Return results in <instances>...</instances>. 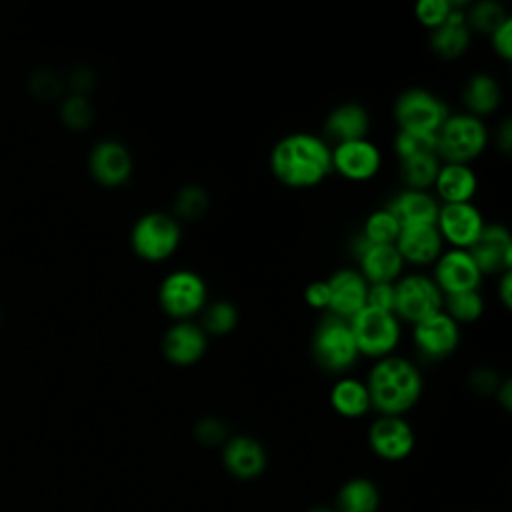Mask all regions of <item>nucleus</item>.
<instances>
[{
	"mask_svg": "<svg viewBox=\"0 0 512 512\" xmlns=\"http://www.w3.org/2000/svg\"><path fill=\"white\" fill-rule=\"evenodd\" d=\"M496 144H498V148H500L504 154L510 152V144H512V122H510V118H506V120L500 124L498 134H496Z\"/></svg>",
	"mask_w": 512,
	"mask_h": 512,
	"instance_id": "44",
	"label": "nucleus"
},
{
	"mask_svg": "<svg viewBox=\"0 0 512 512\" xmlns=\"http://www.w3.org/2000/svg\"><path fill=\"white\" fill-rule=\"evenodd\" d=\"M326 282L330 290L326 314L338 316L342 320H350L366 306L368 282L358 272V268H352V266L338 268L326 278Z\"/></svg>",
	"mask_w": 512,
	"mask_h": 512,
	"instance_id": "18",
	"label": "nucleus"
},
{
	"mask_svg": "<svg viewBox=\"0 0 512 512\" xmlns=\"http://www.w3.org/2000/svg\"><path fill=\"white\" fill-rule=\"evenodd\" d=\"M310 512H336V510H330V508H314Z\"/></svg>",
	"mask_w": 512,
	"mask_h": 512,
	"instance_id": "47",
	"label": "nucleus"
},
{
	"mask_svg": "<svg viewBox=\"0 0 512 512\" xmlns=\"http://www.w3.org/2000/svg\"><path fill=\"white\" fill-rule=\"evenodd\" d=\"M440 158L436 154H426V156H416L408 160H400L398 174L400 180L404 182L406 188L412 190H430L434 186L438 168H440Z\"/></svg>",
	"mask_w": 512,
	"mask_h": 512,
	"instance_id": "29",
	"label": "nucleus"
},
{
	"mask_svg": "<svg viewBox=\"0 0 512 512\" xmlns=\"http://www.w3.org/2000/svg\"><path fill=\"white\" fill-rule=\"evenodd\" d=\"M490 44L492 50L502 58V60H510L512 58V18L508 16L502 24H498L490 34Z\"/></svg>",
	"mask_w": 512,
	"mask_h": 512,
	"instance_id": "39",
	"label": "nucleus"
},
{
	"mask_svg": "<svg viewBox=\"0 0 512 512\" xmlns=\"http://www.w3.org/2000/svg\"><path fill=\"white\" fill-rule=\"evenodd\" d=\"M444 294L424 272L402 274L394 282V314L398 320L416 324L442 310Z\"/></svg>",
	"mask_w": 512,
	"mask_h": 512,
	"instance_id": "8",
	"label": "nucleus"
},
{
	"mask_svg": "<svg viewBox=\"0 0 512 512\" xmlns=\"http://www.w3.org/2000/svg\"><path fill=\"white\" fill-rule=\"evenodd\" d=\"M462 102H464L468 114L484 118L500 106L502 88L492 74L476 72L464 82Z\"/></svg>",
	"mask_w": 512,
	"mask_h": 512,
	"instance_id": "26",
	"label": "nucleus"
},
{
	"mask_svg": "<svg viewBox=\"0 0 512 512\" xmlns=\"http://www.w3.org/2000/svg\"><path fill=\"white\" fill-rule=\"evenodd\" d=\"M494 394H496V400L502 404L504 410L512 408V382L510 380H502Z\"/></svg>",
	"mask_w": 512,
	"mask_h": 512,
	"instance_id": "46",
	"label": "nucleus"
},
{
	"mask_svg": "<svg viewBox=\"0 0 512 512\" xmlns=\"http://www.w3.org/2000/svg\"><path fill=\"white\" fill-rule=\"evenodd\" d=\"M360 234L372 244H394L400 234V222L386 208H378L368 214Z\"/></svg>",
	"mask_w": 512,
	"mask_h": 512,
	"instance_id": "33",
	"label": "nucleus"
},
{
	"mask_svg": "<svg viewBox=\"0 0 512 512\" xmlns=\"http://www.w3.org/2000/svg\"><path fill=\"white\" fill-rule=\"evenodd\" d=\"M88 168L96 182L108 188H116L130 180L134 160L126 144H122L120 140L106 138L90 150Z\"/></svg>",
	"mask_w": 512,
	"mask_h": 512,
	"instance_id": "16",
	"label": "nucleus"
},
{
	"mask_svg": "<svg viewBox=\"0 0 512 512\" xmlns=\"http://www.w3.org/2000/svg\"><path fill=\"white\" fill-rule=\"evenodd\" d=\"M450 10H452V0H420L414 6V16L422 26L432 30L442 22H446Z\"/></svg>",
	"mask_w": 512,
	"mask_h": 512,
	"instance_id": "37",
	"label": "nucleus"
},
{
	"mask_svg": "<svg viewBox=\"0 0 512 512\" xmlns=\"http://www.w3.org/2000/svg\"><path fill=\"white\" fill-rule=\"evenodd\" d=\"M392 114L400 130L436 134L450 110L440 96L426 88L414 86L396 96Z\"/></svg>",
	"mask_w": 512,
	"mask_h": 512,
	"instance_id": "9",
	"label": "nucleus"
},
{
	"mask_svg": "<svg viewBox=\"0 0 512 512\" xmlns=\"http://www.w3.org/2000/svg\"><path fill=\"white\" fill-rule=\"evenodd\" d=\"M208 192L198 184H188L176 192L174 214L184 220H196L208 210Z\"/></svg>",
	"mask_w": 512,
	"mask_h": 512,
	"instance_id": "35",
	"label": "nucleus"
},
{
	"mask_svg": "<svg viewBox=\"0 0 512 512\" xmlns=\"http://www.w3.org/2000/svg\"><path fill=\"white\" fill-rule=\"evenodd\" d=\"M238 324V308L230 300H214L202 310V330L212 336H224Z\"/></svg>",
	"mask_w": 512,
	"mask_h": 512,
	"instance_id": "31",
	"label": "nucleus"
},
{
	"mask_svg": "<svg viewBox=\"0 0 512 512\" xmlns=\"http://www.w3.org/2000/svg\"><path fill=\"white\" fill-rule=\"evenodd\" d=\"M442 310L460 326V324H472L484 314V298L480 290H466V292H454L444 296Z\"/></svg>",
	"mask_w": 512,
	"mask_h": 512,
	"instance_id": "30",
	"label": "nucleus"
},
{
	"mask_svg": "<svg viewBox=\"0 0 512 512\" xmlns=\"http://www.w3.org/2000/svg\"><path fill=\"white\" fill-rule=\"evenodd\" d=\"M332 170L350 182H366L374 178L382 166L380 148L368 140H348L330 146Z\"/></svg>",
	"mask_w": 512,
	"mask_h": 512,
	"instance_id": "12",
	"label": "nucleus"
},
{
	"mask_svg": "<svg viewBox=\"0 0 512 512\" xmlns=\"http://www.w3.org/2000/svg\"><path fill=\"white\" fill-rule=\"evenodd\" d=\"M488 128L468 112H450L436 132V154L444 162L470 164L488 146Z\"/></svg>",
	"mask_w": 512,
	"mask_h": 512,
	"instance_id": "3",
	"label": "nucleus"
},
{
	"mask_svg": "<svg viewBox=\"0 0 512 512\" xmlns=\"http://www.w3.org/2000/svg\"><path fill=\"white\" fill-rule=\"evenodd\" d=\"M380 490L368 478H350L336 494V512H378Z\"/></svg>",
	"mask_w": 512,
	"mask_h": 512,
	"instance_id": "28",
	"label": "nucleus"
},
{
	"mask_svg": "<svg viewBox=\"0 0 512 512\" xmlns=\"http://www.w3.org/2000/svg\"><path fill=\"white\" fill-rule=\"evenodd\" d=\"M392 148H394V154H396L398 162L408 160V158H416V156L436 154V134L400 130L398 128V132L394 134V140H392Z\"/></svg>",
	"mask_w": 512,
	"mask_h": 512,
	"instance_id": "32",
	"label": "nucleus"
},
{
	"mask_svg": "<svg viewBox=\"0 0 512 512\" xmlns=\"http://www.w3.org/2000/svg\"><path fill=\"white\" fill-rule=\"evenodd\" d=\"M162 354L174 366L196 364L208 348V334L192 320H176L162 336Z\"/></svg>",
	"mask_w": 512,
	"mask_h": 512,
	"instance_id": "19",
	"label": "nucleus"
},
{
	"mask_svg": "<svg viewBox=\"0 0 512 512\" xmlns=\"http://www.w3.org/2000/svg\"><path fill=\"white\" fill-rule=\"evenodd\" d=\"M348 324H350L358 354L374 360L394 354L402 338L400 320L396 318L394 312H384V310L364 306L356 316L348 320Z\"/></svg>",
	"mask_w": 512,
	"mask_h": 512,
	"instance_id": "6",
	"label": "nucleus"
},
{
	"mask_svg": "<svg viewBox=\"0 0 512 512\" xmlns=\"http://www.w3.org/2000/svg\"><path fill=\"white\" fill-rule=\"evenodd\" d=\"M432 188L442 204L472 202L478 190V176L470 164L442 162Z\"/></svg>",
	"mask_w": 512,
	"mask_h": 512,
	"instance_id": "24",
	"label": "nucleus"
},
{
	"mask_svg": "<svg viewBox=\"0 0 512 512\" xmlns=\"http://www.w3.org/2000/svg\"><path fill=\"white\" fill-rule=\"evenodd\" d=\"M324 132L334 144L368 138L370 112L358 102L338 104L328 112L324 122Z\"/></svg>",
	"mask_w": 512,
	"mask_h": 512,
	"instance_id": "25",
	"label": "nucleus"
},
{
	"mask_svg": "<svg viewBox=\"0 0 512 512\" xmlns=\"http://www.w3.org/2000/svg\"><path fill=\"white\" fill-rule=\"evenodd\" d=\"M486 220L474 202L440 204L436 216V228L444 242L452 248L468 250L480 236Z\"/></svg>",
	"mask_w": 512,
	"mask_h": 512,
	"instance_id": "11",
	"label": "nucleus"
},
{
	"mask_svg": "<svg viewBox=\"0 0 512 512\" xmlns=\"http://www.w3.org/2000/svg\"><path fill=\"white\" fill-rule=\"evenodd\" d=\"M358 272L368 284L396 282L404 272V260L394 244H372L360 232L352 240Z\"/></svg>",
	"mask_w": 512,
	"mask_h": 512,
	"instance_id": "14",
	"label": "nucleus"
},
{
	"mask_svg": "<svg viewBox=\"0 0 512 512\" xmlns=\"http://www.w3.org/2000/svg\"><path fill=\"white\" fill-rule=\"evenodd\" d=\"M464 8H466V2L452 0V10L446 22L430 30V36H428L430 50L444 60H454L462 56L470 46L472 32L466 24Z\"/></svg>",
	"mask_w": 512,
	"mask_h": 512,
	"instance_id": "21",
	"label": "nucleus"
},
{
	"mask_svg": "<svg viewBox=\"0 0 512 512\" xmlns=\"http://www.w3.org/2000/svg\"><path fill=\"white\" fill-rule=\"evenodd\" d=\"M402 226L412 224H436L438 216V198L428 190H400L386 206H384Z\"/></svg>",
	"mask_w": 512,
	"mask_h": 512,
	"instance_id": "23",
	"label": "nucleus"
},
{
	"mask_svg": "<svg viewBox=\"0 0 512 512\" xmlns=\"http://www.w3.org/2000/svg\"><path fill=\"white\" fill-rule=\"evenodd\" d=\"M60 116L68 128L84 130L92 122V106L86 96L72 94L64 100V104L60 108Z\"/></svg>",
	"mask_w": 512,
	"mask_h": 512,
	"instance_id": "36",
	"label": "nucleus"
},
{
	"mask_svg": "<svg viewBox=\"0 0 512 512\" xmlns=\"http://www.w3.org/2000/svg\"><path fill=\"white\" fill-rule=\"evenodd\" d=\"M264 446L246 434L226 438L222 444V464L238 480H254L266 468Z\"/></svg>",
	"mask_w": 512,
	"mask_h": 512,
	"instance_id": "22",
	"label": "nucleus"
},
{
	"mask_svg": "<svg viewBox=\"0 0 512 512\" xmlns=\"http://www.w3.org/2000/svg\"><path fill=\"white\" fill-rule=\"evenodd\" d=\"M370 450L386 460L400 462L408 458L416 446V434L404 416H378L368 428Z\"/></svg>",
	"mask_w": 512,
	"mask_h": 512,
	"instance_id": "10",
	"label": "nucleus"
},
{
	"mask_svg": "<svg viewBox=\"0 0 512 512\" xmlns=\"http://www.w3.org/2000/svg\"><path fill=\"white\" fill-rule=\"evenodd\" d=\"M412 342L426 360H442L460 344V326L444 312H436L412 324Z\"/></svg>",
	"mask_w": 512,
	"mask_h": 512,
	"instance_id": "13",
	"label": "nucleus"
},
{
	"mask_svg": "<svg viewBox=\"0 0 512 512\" xmlns=\"http://www.w3.org/2000/svg\"><path fill=\"white\" fill-rule=\"evenodd\" d=\"M366 306L384 312H394V282L368 284Z\"/></svg>",
	"mask_w": 512,
	"mask_h": 512,
	"instance_id": "38",
	"label": "nucleus"
},
{
	"mask_svg": "<svg viewBox=\"0 0 512 512\" xmlns=\"http://www.w3.org/2000/svg\"><path fill=\"white\" fill-rule=\"evenodd\" d=\"M330 406L344 418H362L370 408V396L364 380L354 376L338 378L330 388Z\"/></svg>",
	"mask_w": 512,
	"mask_h": 512,
	"instance_id": "27",
	"label": "nucleus"
},
{
	"mask_svg": "<svg viewBox=\"0 0 512 512\" xmlns=\"http://www.w3.org/2000/svg\"><path fill=\"white\" fill-rule=\"evenodd\" d=\"M498 298L504 308H510L512 304V270H506L498 278Z\"/></svg>",
	"mask_w": 512,
	"mask_h": 512,
	"instance_id": "43",
	"label": "nucleus"
},
{
	"mask_svg": "<svg viewBox=\"0 0 512 512\" xmlns=\"http://www.w3.org/2000/svg\"><path fill=\"white\" fill-rule=\"evenodd\" d=\"M270 170L290 188H312L332 172L330 144L312 132H290L270 152Z\"/></svg>",
	"mask_w": 512,
	"mask_h": 512,
	"instance_id": "1",
	"label": "nucleus"
},
{
	"mask_svg": "<svg viewBox=\"0 0 512 512\" xmlns=\"http://www.w3.org/2000/svg\"><path fill=\"white\" fill-rule=\"evenodd\" d=\"M478 270L484 274H502L512 268V236L504 224L486 222L476 242L468 248Z\"/></svg>",
	"mask_w": 512,
	"mask_h": 512,
	"instance_id": "17",
	"label": "nucleus"
},
{
	"mask_svg": "<svg viewBox=\"0 0 512 512\" xmlns=\"http://www.w3.org/2000/svg\"><path fill=\"white\" fill-rule=\"evenodd\" d=\"M196 438L202 442V444H220V442H226V426L218 420V418H204L196 424V430H194Z\"/></svg>",
	"mask_w": 512,
	"mask_h": 512,
	"instance_id": "40",
	"label": "nucleus"
},
{
	"mask_svg": "<svg viewBox=\"0 0 512 512\" xmlns=\"http://www.w3.org/2000/svg\"><path fill=\"white\" fill-rule=\"evenodd\" d=\"M34 84H40V90L36 92L38 96H48V98H52V96L58 94V90H60L58 80H56L54 76H50V74H40V78L34 80Z\"/></svg>",
	"mask_w": 512,
	"mask_h": 512,
	"instance_id": "45",
	"label": "nucleus"
},
{
	"mask_svg": "<svg viewBox=\"0 0 512 512\" xmlns=\"http://www.w3.org/2000/svg\"><path fill=\"white\" fill-rule=\"evenodd\" d=\"M182 242V228L176 216L168 212H146L142 214L132 230L130 244L138 258L146 262L168 260Z\"/></svg>",
	"mask_w": 512,
	"mask_h": 512,
	"instance_id": "4",
	"label": "nucleus"
},
{
	"mask_svg": "<svg viewBox=\"0 0 512 512\" xmlns=\"http://www.w3.org/2000/svg\"><path fill=\"white\" fill-rule=\"evenodd\" d=\"M466 12V24L472 30L490 34L498 24H502L508 18V12L504 10V6L496 0H480L474 2Z\"/></svg>",
	"mask_w": 512,
	"mask_h": 512,
	"instance_id": "34",
	"label": "nucleus"
},
{
	"mask_svg": "<svg viewBox=\"0 0 512 512\" xmlns=\"http://www.w3.org/2000/svg\"><path fill=\"white\" fill-rule=\"evenodd\" d=\"M432 280L446 296L454 292L478 290L482 284V272L474 264L468 250L448 248L436 258Z\"/></svg>",
	"mask_w": 512,
	"mask_h": 512,
	"instance_id": "15",
	"label": "nucleus"
},
{
	"mask_svg": "<svg viewBox=\"0 0 512 512\" xmlns=\"http://www.w3.org/2000/svg\"><path fill=\"white\" fill-rule=\"evenodd\" d=\"M364 382L372 408L382 416L406 414L420 400L424 388L416 364L398 354L378 358Z\"/></svg>",
	"mask_w": 512,
	"mask_h": 512,
	"instance_id": "2",
	"label": "nucleus"
},
{
	"mask_svg": "<svg viewBox=\"0 0 512 512\" xmlns=\"http://www.w3.org/2000/svg\"><path fill=\"white\" fill-rule=\"evenodd\" d=\"M158 304L174 320H190L208 304L204 278L190 268H176L158 286Z\"/></svg>",
	"mask_w": 512,
	"mask_h": 512,
	"instance_id": "7",
	"label": "nucleus"
},
{
	"mask_svg": "<svg viewBox=\"0 0 512 512\" xmlns=\"http://www.w3.org/2000/svg\"><path fill=\"white\" fill-rule=\"evenodd\" d=\"M304 300L314 310H328L330 290L326 280H314L304 288Z\"/></svg>",
	"mask_w": 512,
	"mask_h": 512,
	"instance_id": "41",
	"label": "nucleus"
},
{
	"mask_svg": "<svg viewBox=\"0 0 512 512\" xmlns=\"http://www.w3.org/2000/svg\"><path fill=\"white\" fill-rule=\"evenodd\" d=\"M500 378L494 370L490 368H478L472 372V378H470V384L478 390V392H496V388L500 386Z\"/></svg>",
	"mask_w": 512,
	"mask_h": 512,
	"instance_id": "42",
	"label": "nucleus"
},
{
	"mask_svg": "<svg viewBox=\"0 0 512 512\" xmlns=\"http://www.w3.org/2000/svg\"><path fill=\"white\" fill-rule=\"evenodd\" d=\"M312 356L316 364L332 374H342L360 358L348 320L324 314L312 334Z\"/></svg>",
	"mask_w": 512,
	"mask_h": 512,
	"instance_id": "5",
	"label": "nucleus"
},
{
	"mask_svg": "<svg viewBox=\"0 0 512 512\" xmlns=\"http://www.w3.org/2000/svg\"><path fill=\"white\" fill-rule=\"evenodd\" d=\"M394 246L402 256L404 264L408 262L414 266L434 264L436 258L444 252V240L436 224L402 226Z\"/></svg>",
	"mask_w": 512,
	"mask_h": 512,
	"instance_id": "20",
	"label": "nucleus"
}]
</instances>
